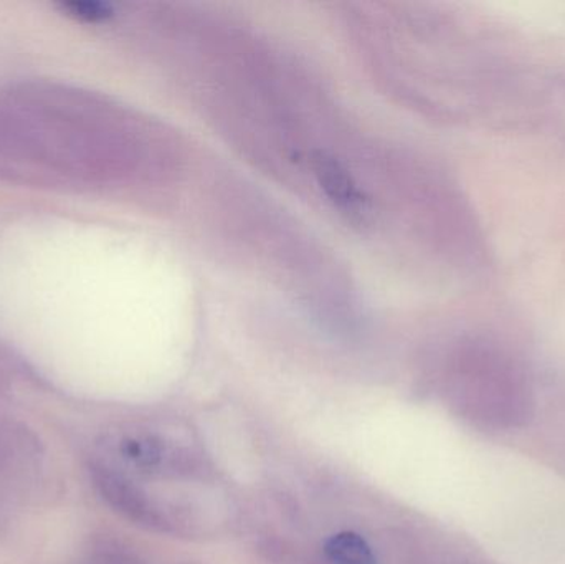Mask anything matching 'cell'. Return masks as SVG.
Instances as JSON below:
<instances>
[{
  "label": "cell",
  "mask_w": 565,
  "mask_h": 564,
  "mask_svg": "<svg viewBox=\"0 0 565 564\" xmlns=\"http://www.w3.org/2000/svg\"><path fill=\"white\" fill-rule=\"evenodd\" d=\"M92 477L99 496L116 512L146 529L172 532V523L169 522L166 513L152 502L151 497L138 483L132 482L125 473L106 464H93Z\"/></svg>",
  "instance_id": "2"
},
{
  "label": "cell",
  "mask_w": 565,
  "mask_h": 564,
  "mask_svg": "<svg viewBox=\"0 0 565 564\" xmlns=\"http://www.w3.org/2000/svg\"><path fill=\"white\" fill-rule=\"evenodd\" d=\"M141 119L60 86L0 93V179L96 188L145 171L158 142Z\"/></svg>",
  "instance_id": "1"
},
{
  "label": "cell",
  "mask_w": 565,
  "mask_h": 564,
  "mask_svg": "<svg viewBox=\"0 0 565 564\" xmlns=\"http://www.w3.org/2000/svg\"><path fill=\"white\" fill-rule=\"evenodd\" d=\"M63 12L83 22H99L113 15V7L105 2H63Z\"/></svg>",
  "instance_id": "5"
},
{
  "label": "cell",
  "mask_w": 565,
  "mask_h": 564,
  "mask_svg": "<svg viewBox=\"0 0 565 564\" xmlns=\"http://www.w3.org/2000/svg\"><path fill=\"white\" fill-rule=\"evenodd\" d=\"M324 555L332 564H377L369 543L352 532L332 535L324 543Z\"/></svg>",
  "instance_id": "4"
},
{
  "label": "cell",
  "mask_w": 565,
  "mask_h": 564,
  "mask_svg": "<svg viewBox=\"0 0 565 564\" xmlns=\"http://www.w3.org/2000/svg\"><path fill=\"white\" fill-rule=\"evenodd\" d=\"M118 454L128 466L139 472H162L178 464V454L154 434H132L122 437Z\"/></svg>",
  "instance_id": "3"
},
{
  "label": "cell",
  "mask_w": 565,
  "mask_h": 564,
  "mask_svg": "<svg viewBox=\"0 0 565 564\" xmlns=\"http://www.w3.org/2000/svg\"><path fill=\"white\" fill-rule=\"evenodd\" d=\"M98 564H129V563H122V562H102V563H98Z\"/></svg>",
  "instance_id": "6"
}]
</instances>
